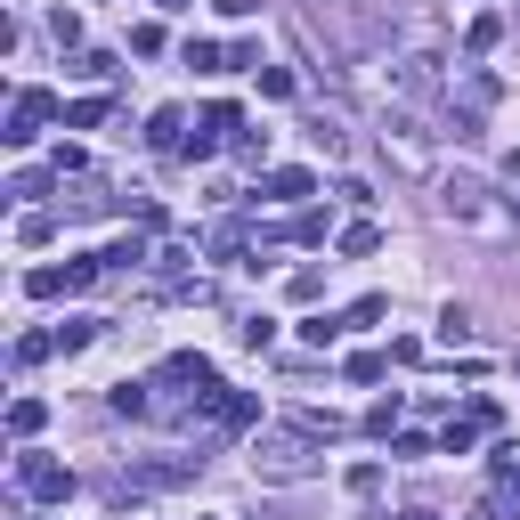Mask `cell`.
I'll return each mask as SVG.
<instances>
[{
  "label": "cell",
  "instance_id": "3",
  "mask_svg": "<svg viewBox=\"0 0 520 520\" xmlns=\"http://www.w3.org/2000/svg\"><path fill=\"white\" fill-rule=\"evenodd\" d=\"M163 390H179V399H195V407H212L220 399V382H212V358L204 350H179V358H163V374H155Z\"/></svg>",
  "mask_w": 520,
  "mask_h": 520
},
{
  "label": "cell",
  "instance_id": "17",
  "mask_svg": "<svg viewBox=\"0 0 520 520\" xmlns=\"http://www.w3.org/2000/svg\"><path fill=\"white\" fill-rule=\"evenodd\" d=\"M41 423H49V407H41V399H17V407H9V431H17V439H33Z\"/></svg>",
  "mask_w": 520,
  "mask_h": 520
},
{
  "label": "cell",
  "instance_id": "10",
  "mask_svg": "<svg viewBox=\"0 0 520 520\" xmlns=\"http://www.w3.org/2000/svg\"><path fill=\"white\" fill-rule=\"evenodd\" d=\"M260 195L269 204H301V195H317V179L309 171H260Z\"/></svg>",
  "mask_w": 520,
  "mask_h": 520
},
{
  "label": "cell",
  "instance_id": "30",
  "mask_svg": "<svg viewBox=\"0 0 520 520\" xmlns=\"http://www.w3.org/2000/svg\"><path fill=\"white\" fill-rule=\"evenodd\" d=\"M212 9H220V17H252V9H260V0H212Z\"/></svg>",
  "mask_w": 520,
  "mask_h": 520
},
{
  "label": "cell",
  "instance_id": "31",
  "mask_svg": "<svg viewBox=\"0 0 520 520\" xmlns=\"http://www.w3.org/2000/svg\"><path fill=\"white\" fill-rule=\"evenodd\" d=\"M399 520H439V512H423V504H415V512H399Z\"/></svg>",
  "mask_w": 520,
  "mask_h": 520
},
{
  "label": "cell",
  "instance_id": "8",
  "mask_svg": "<svg viewBox=\"0 0 520 520\" xmlns=\"http://www.w3.org/2000/svg\"><path fill=\"white\" fill-rule=\"evenodd\" d=\"M252 415H260V399H252V390H220V399L204 407V423H212V431H244Z\"/></svg>",
  "mask_w": 520,
  "mask_h": 520
},
{
  "label": "cell",
  "instance_id": "22",
  "mask_svg": "<svg viewBox=\"0 0 520 520\" xmlns=\"http://www.w3.org/2000/svg\"><path fill=\"white\" fill-rule=\"evenodd\" d=\"M236 334H244V350H269V334H277V317H260V309H252V317L236 325Z\"/></svg>",
  "mask_w": 520,
  "mask_h": 520
},
{
  "label": "cell",
  "instance_id": "6",
  "mask_svg": "<svg viewBox=\"0 0 520 520\" xmlns=\"http://www.w3.org/2000/svg\"><path fill=\"white\" fill-rule=\"evenodd\" d=\"M98 277H106V260H65V269H33L25 293H33V301H57V293H82V285H98Z\"/></svg>",
  "mask_w": 520,
  "mask_h": 520
},
{
  "label": "cell",
  "instance_id": "19",
  "mask_svg": "<svg viewBox=\"0 0 520 520\" xmlns=\"http://www.w3.org/2000/svg\"><path fill=\"white\" fill-rule=\"evenodd\" d=\"M334 334H342V317H301V342L309 350H334Z\"/></svg>",
  "mask_w": 520,
  "mask_h": 520
},
{
  "label": "cell",
  "instance_id": "18",
  "mask_svg": "<svg viewBox=\"0 0 520 520\" xmlns=\"http://www.w3.org/2000/svg\"><path fill=\"white\" fill-rule=\"evenodd\" d=\"M366 431H374V439H399V399H374V407H366Z\"/></svg>",
  "mask_w": 520,
  "mask_h": 520
},
{
  "label": "cell",
  "instance_id": "21",
  "mask_svg": "<svg viewBox=\"0 0 520 520\" xmlns=\"http://www.w3.org/2000/svg\"><path fill=\"white\" fill-rule=\"evenodd\" d=\"M472 439H480V423H472V415H464V423H447V431H439V447H447V455H472Z\"/></svg>",
  "mask_w": 520,
  "mask_h": 520
},
{
  "label": "cell",
  "instance_id": "11",
  "mask_svg": "<svg viewBox=\"0 0 520 520\" xmlns=\"http://www.w3.org/2000/svg\"><path fill=\"white\" fill-rule=\"evenodd\" d=\"M147 139H155L163 155H187V114H179V106H163V114L147 122Z\"/></svg>",
  "mask_w": 520,
  "mask_h": 520
},
{
  "label": "cell",
  "instance_id": "13",
  "mask_svg": "<svg viewBox=\"0 0 520 520\" xmlns=\"http://www.w3.org/2000/svg\"><path fill=\"white\" fill-rule=\"evenodd\" d=\"M90 342H98V317H65V325H57V350H65V358L90 350Z\"/></svg>",
  "mask_w": 520,
  "mask_h": 520
},
{
  "label": "cell",
  "instance_id": "14",
  "mask_svg": "<svg viewBox=\"0 0 520 520\" xmlns=\"http://www.w3.org/2000/svg\"><path fill=\"white\" fill-rule=\"evenodd\" d=\"M114 415H155V399H147V382H114Z\"/></svg>",
  "mask_w": 520,
  "mask_h": 520
},
{
  "label": "cell",
  "instance_id": "2",
  "mask_svg": "<svg viewBox=\"0 0 520 520\" xmlns=\"http://www.w3.org/2000/svg\"><path fill=\"white\" fill-rule=\"evenodd\" d=\"M439 212H447V220H464V228H480V236H504V228H512V212L496 204L480 179H447V187H439Z\"/></svg>",
  "mask_w": 520,
  "mask_h": 520
},
{
  "label": "cell",
  "instance_id": "5",
  "mask_svg": "<svg viewBox=\"0 0 520 520\" xmlns=\"http://www.w3.org/2000/svg\"><path fill=\"white\" fill-rule=\"evenodd\" d=\"M382 155L399 163V171H431V139H423V122H415V114H390V122H382Z\"/></svg>",
  "mask_w": 520,
  "mask_h": 520
},
{
  "label": "cell",
  "instance_id": "16",
  "mask_svg": "<svg viewBox=\"0 0 520 520\" xmlns=\"http://www.w3.org/2000/svg\"><path fill=\"white\" fill-rule=\"evenodd\" d=\"M374 244H382V228H374V220H350V228H342V252H350V260H366Z\"/></svg>",
  "mask_w": 520,
  "mask_h": 520
},
{
  "label": "cell",
  "instance_id": "32",
  "mask_svg": "<svg viewBox=\"0 0 520 520\" xmlns=\"http://www.w3.org/2000/svg\"><path fill=\"white\" fill-rule=\"evenodd\" d=\"M504 488H512V496H520V464H512V472H504Z\"/></svg>",
  "mask_w": 520,
  "mask_h": 520
},
{
  "label": "cell",
  "instance_id": "20",
  "mask_svg": "<svg viewBox=\"0 0 520 520\" xmlns=\"http://www.w3.org/2000/svg\"><path fill=\"white\" fill-rule=\"evenodd\" d=\"M98 260H106V269H139V260H147V244H139V236H122V244H106Z\"/></svg>",
  "mask_w": 520,
  "mask_h": 520
},
{
  "label": "cell",
  "instance_id": "27",
  "mask_svg": "<svg viewBox=\"0 0 520 520\" xmlns=\"http://www.w3.org/2000/svg\"><path fill=\"white\" fill-rule=\"evenodd\" d=\"M49 350H57V334H25V342H17V366H41Z\"/></svg>",
  "mask_w": 520,
  "mask_h": 520
},
{
  "label": "cell",
  "instance_id": "1",
  "mask_svg": "<svg viewBox=\"0 0 520 520\" xmlns=\"http://www.w3.org/2000/svg\"><path fill=\"white\" fill-rule=\"evenodd\" d=\"M252 472H260V480H309V472H317V439H309L301 423L252 439Z\"/></svg>",
  "mask_w": 520,
  "mask_h": 520
},
{
  "label": "cell",
  "instance_id": "23",
  "mask_svg": "<svg viewBox=\"0 0 520 520\" xmlns=\"http://www.w3.org/2000/svg\"><path fill=\"white\" fill-rule=\"evenodd\" d=\"M187 65H195V74H228V57L212 41H187Z\"/></svg>",
  "mask_w": 520,
  "mask_h": 520
},
{
  "label": "cell",
  "instance_id": "15",
  "mask_svg": "<svg viewBox=\"0 0 520 520\" xmlns=\"http://www.w3.org/2000/svg\"><path fill=\"white\" fill-rule=\"evenodd\" d=\"M277 236H293V244H325V212H293Z\"/></svg>",
  "mask_w": 520,
  "mask_h": 520
},
{
  "label": "cell",
  "instance_id": "12",
  "mask_svg": "<svg viewBox=\"0 0 520 520\" xmlns=\"http://www.w3.org/2000/svg\"><path fill=\"white\" fill-rule=\"evenodd\" d=\"M309 147H317V155H342V147H350V130H342L334 114H317V122H309Z\"/></svg>",
  "mask_w": 520,
  "mask_h": 520
},
{
  "label": "cell",
  "instance_id": "28",
  "mask_svg": "<svg viewBox=\"0 0 520 520\" xmlns=\"http://www.w3.org/2000/svg\"><path fill=\"white\" fill-rule=\"evenodd\" d=\"M74 74H90V82H106V74H114V57H106V49H82V57H74Z\"/></svg>",
  "mask_w": 520,
  "mask_h": 520
},
{
  "label": "cell",
  "instance_id": "26",
  "mask_svg": "<svg viewBox=\"0 0 520 520\" xmlns=\"http://www.w3.org/2000/svg\"><path fill=\"white\" fill-rule=\"evenodd\" d=\"M496 41H504V17H472V57L496 49Z\"/></svg>",
  "mask_w": 520,
  "mask_h": 520
},
{
  "label": "cell",
  "instance_id": "7",
  "mask_svg": "<svg viewBox=\"0 0 520 520\" xmlns=\"http://www.w3.org/2000/svg\"><path fill=\"white\" fill-rule=\"evenodd\" d=\"M49 114H57V98H49V90H17V106H9V130H0V139H9V147H33Z\"/></svg>",
  "mask_w": 520,
  "mask_h": 520
},
{
  "label": "cell",
  "instance_id": "4",
  "mask_svg": "<svg viewBox=\"0 0 520 520\" xmlns=\"http://www.w3.org/2000/svg\"><path fill=\"white\" fill-rule=\"evenodd\" d=\"M17 488L33 504H65V496H74V472H65L57 455H17Z\"/></svg>",
  "mask_w": 520,
  "mask_h": 520
},
{
  "label": "cell",
  "instance_id": "25",
  "mask_svg": "<svg viewBox=\"0 0 520 520\" xmlns=\"http://www.w3.org/2000/svg\"><path fill=\"white\" fill-rule=\"evenodd\" d=\"M65 122H74V130H90V122H106V98H74V106H65Z\"/></svg>",
  "mask_w": 520,
  "mask_h": 520
},
{
  "label": "cell",
  "instance_id": "24",
  "mask_svg": "<svg viewBox=\"0 0 520 520\" xmlns=\"http://www.w3.org/2000/svg\"><path fill=\"white\" fill-rule=\"evenodd\" d=\"M439 342H447V350L472 342V317H464V309H439Z\"/></svg>",
  "mask_w": 520,
  "mask_h": 520
},
{
  "label": "cell",
  "instance_id": "33",
  "mask_svg": "<svg viewBox=\"0 0 520 520\" xmlns=\"http://www.w3.org/2000/svg\"><path fill=\"white\" fill-rule=\"evenodd\" d=\"M155 9H179V0H155Z\"/></svg>",
  "mask_w": 520,
  "mask_h": 520
},
{
  "label": "cell",
  "instance_id": "29",
  "mask_svg": "<svg viewBox=\"0 0 520 520\" xmlns=\"http://www.w3.org/2000/svg\"><path fill=\"white\" fill-rule=\"evenodd\" d=\"M390 455H399V464H415V455H431V439H423V431H399V439H390Z\"/></svg>",
  "mask_w": 520,
  "mask_h": 520
},
{
  "label": "cell",
  "instance_id": "9",
  "mask_svg": "<svg viewBox=\"0 0 520 520\" xmlns=\"http://www.w3.org/2000/svg\"><path fill=\"white\" fill-rule=\"evenodd\" d=\"M390 82H399V98H431L439 90V57H423V49L399 57V74H390Z\"/></svg>",
  "mask_w": 520,
  "mask_h": 520
}]
</instances>
